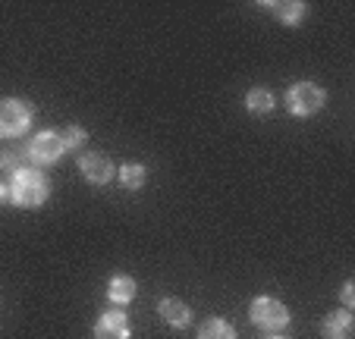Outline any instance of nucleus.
<instances>
[{"label":"nucleus","mask_w":355,"mask_h":339,"mask_svg":"<svg viewBox=\"0 0 355 339\" xmlns=\"http://www.w3.org/2000/svg\"><path fill=\"white\" fill-rule=\"evenodd\" d=\"M51 198V180L41 173L38 166H22L19 173L10 180V205L22 211H35Z\"/></svg>","instance_id":"obj_1"},{"label":"nucleus","mask_w":355,"mask_h":339,"mask_svg":"<svg viewBox=\"0 0 355 339\" xmlns=\"http://www.w3.org/2000/svg\"><path fill=\"white\" fill-rule=\"evenodd\" d=\"M283 104H286V110L293 113L295 120H309V116L321 113V107L327 104V94H324V88L318 85V82L305 79V82H293V85L286 88Z\"/></svg>","instance_id":"obj_2"},{"label":"nucleus","mask_w":355,"mask_h":339,"mask_svg":"<svg viewBox=\"0 0 355 339\" xmlns=\"http://www.w3.org/2000/svg\"><path fill=\"white\" fill-rule=\"evenodd\" d=\"M248 318H252V324H255L258 330L280 333L289 327L293 314H289V308L283 305L280 299H274V295H258V299L248 305Z\"/></svg>","instance_id":"obj_3"},{"label":"nucleus","mask_w":355,"mask_h":339,"mask_svg":"<svg viewBox=\"0 0 355 339\" xmlns=\"http://www.w3.org/2000/svg\"><path fill=\"white\" fill-rule=\"evenodd\" d=\"M35 123V107L22 98L0 101V139H19Z\"/></svg>","instance_id":"obj_4"},{"label":"nucleus","mask_w":355,"mask_h":339,"mask_svg":"<svg viewBox=\"0 0 355 339\" xmlns=\"http://www.w3.org/2000/svg\"><path fill=\"white\" fill-rule=\"evenodd\" d=\"M79 173L88 186H107L116 176V166L104 151H85L79 157Z\"/></svg>","instance_id":"obj_5"},{"label":"nucleus","mask_w":355,"mask_h":339,"mask_svg":"<svg viewBox=\"0 0 355 339\" xmlns=\"http://www.w3.org/2000/svg\"><path fill=\"white\" fill-rule=\"evenodd\" d=\"M63 154L67 151H63L60 132H54V129H44V132H38L32 141H28V160L38 166H54Z\"/></svg>","instance_id":"obj_6"},{"label":"nucleus","mask_w":355,"mask_h":339,"mask_svg":"<svg viewBox=\"0 0 355 339\" xmlns=\"http://www.w3.org/2000/svg\"><path fill=\"white\" fill-rule=\"evenodd\" d=\"M92 339H132V324L120 308L104 311L92 327Z\"/></svg>","instance_id":"obj_7"},{"label":"nucleus","mask_w":355,"mask_h":339,"mask_svg":"<svg viewBox=\"0 0 355 339\" xmlns=\"http://www.w3.org/2000/svg\"><path fill=\"white\" fill-rule=\"evenodd\" d=\"M261 7L270 10L274 13L277 22H283V26H302L305 22V16H309V3H302V0H261Z\"/></svg>","instance_id":"obj_8"},{"label":"nucleus","mask_w":355,"mask_h":339,"mask_svg":"<svg viewBox=\"0 0 355 339\" xmlns=\"http://www.w3.org/2000/svg\"><path fill=\"white\" fill-rule=\"evenodd\" d=\"M157 314H161V320L170 330H186L192 324V308L186 302H180L176 295H167V299L157 302Z\"/></svg>","instance_id":"obj_9"},{"label":"nucleus","mask_w":355,"mask_h":339,"mask_svg":"<svg viewBox=\"0 0 355 339\" xmlns=\"http://www.w3.org/2000/svg\"><path fill=\"white\" fill-rule=\"evenodd\" d=\"M135 295H139V283H135L129 273H114V277L107 279V299L114 302L116 308L129 305Z\"/></svg>","instance_id":"obj_10"},{"label":"nucleus","mask_w":355,"mask_h":339,"mask_svg":"<svg viewBox=\"0 0 355 339\" xmlns=\"http://www.w3.org/2000/svg\"><path fill=\"white\" fill-rule=\"evenodd\" d=\"M321 336L324 339H352V314L343 311H330L321 324Z\"/></svg>","instance_id":"obj_11"},{"label":"nucleus","mask_w":355,"mask_h":339,"mask_svg":"<svg viewBox=\"0 0 355 339\" xmlns=\"http://www.w3.org/2000/svg\"><path fill=\"white\" fill-rule=\"evenodd\" d=\"M277 107V98L274 92H268L264 85H255L245 92V110L252 113V116H270Z\"/></svg>","instance_id":"obj_12"},{"label":"nucleus","mask_w":355,"mask_h":339,"mask_svg":"<svg viewBox=\"0 0 355 339\" xmlns=\"http://www.w3.org/2000/svg\"><path fill=\"white\" fill-rule=\"evenodd\" d=\"M116 180L123 182V189L139 192V189H145V182H148V166L139 164V160H129V164H123L120 170H116Z\"/></svg>","instance_id":"obj_13"},{"label":"nucleus","mask_w":355,"mask_h":339,"mask_svg":"<svg viewBox=\"0 0 355 339\" xmlns=\"http://www.w3.org/2000/svg\"><path fill=\"white\" fill-rule=\"evenodd\" d=\"M198 339H239L236 336V327L223 318H208L198 327Z\"/></svg>","instance_id":"obj_14"},{"label":"nucleus","mask_w":355,"mask_h":339,"mask_svg":"<svg viewBox=\"0 0 355 339\" xmlns=\"http://www.w3.org/2000/svg\"><path fill=\"white\" fill-rule=\"evenodd\" d=\"M60 141H63V151H79V148L88 141V132L82 126H67L60 132Z\"/></svg>","instance_id":"obj_15"},{"label":"nucleus","mask_w":355,"mask_h":339,"mask_svg":"<svg viewBox=\"0 0 355 339\" xmlns=\"http://www.w3.org/2000/svg\"><path fill=\"white\" fill-rule=\"evenodd\" d=\"M22 157H26V154H19V151H0V170H3V173H19Z\"/></svg>","instance_id":"obj_16"},{"label":"nucleus","mask_w":355,"mask_h":339,"mask_svg":"<svg viewBox=\"0 0 355 339\" xmlns=\"http://www.w3.org/2000/svg\"><path fill=\"white\" fill-rule=\"evenodd\" d=\"M340 302H343V308H346V311H352V308H355V283H352V279H346V283H343Z\"/></svg>","instance_id":"obj_17"},{"label":"nucleus","mask_w":355,"mask_h":339,"mask_svg":"<svg viewBox=\"0 0 355 339\" xmlns=\"http://www.w3.org/2000/svg\"><path fill=\"white\" fill-rule=\"evenodd\" d=\"M10 205V182L7 180H0V207Z\"/></svg>","instance_id":"obj_18"},{"label":"nucleus","mask_w":355,"mask_h":339,"mask_svg":"<svg viewBox=\"0 0 355 339\" xmlns=\"http://www.w3.org/2000/svg\"><path fill=\"white\" fill-rule=\"evenodd\" d=\"M268 339H286V336H280V333H270V336Z\"/></svg>","instance_id":"obj_19"}]
</instances>
